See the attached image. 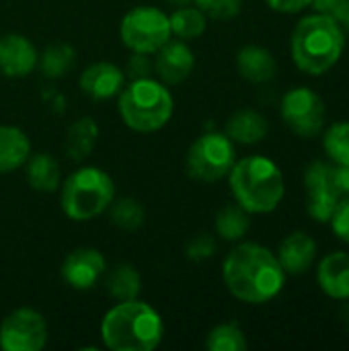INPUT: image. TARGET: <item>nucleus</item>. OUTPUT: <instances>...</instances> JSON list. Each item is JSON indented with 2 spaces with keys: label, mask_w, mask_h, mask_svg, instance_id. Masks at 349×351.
Instances as JSON below:
<instances>
[{
  "label": "nucleus",
  "mask_w": 349,
  "mask_h": 351,
  "mask_svg": "<svg viewBox=\"0 0 349 351\" xmlns=\"http://www.w3.org/2000/svg\"><path fill=\"white\" fill-rule=\"evenodd\" d=\"M222 278L228 292L247 304H265L274 300L286 284V271L278 257L257 243L234 247L224 259Z\"/></svg>",
  "instance_id": "obj_1"
},
{
  "label": "nucleus",
  "mask_w": 349,
  "mask_h": 351,
  "mask_svg": "<svg viewBox=\"0 0 349 351\" xmlns=\"http://www.w3.org/2000/svg\"><path fill=\"white\" fill-rule=\"evenodd\" d=\"M163 335L160 315L136 298L115 304L101 323L103 343L113 351H152L160 346Z\"/></svg>",
  "instance_id": "obj_2"
},
{
  "label": "nucleus",
  "mask_w": 349,
  "mask_h": 351,
  "mask_svg": "<svg viewBox=\"0 0 349 351\" xmlns=\"http://www.w3.org/2000/svg\"><path fill=\"white\" fill-rule=\"evenodd\" d=\"M292 58L296 66L313 76L329 72L341 58L346 39L341 27L327 14L304 16L292 33Z\"/></svg>",
  "instance_id": "obj_3"
},
{
  "label": "nucleus",
  "mask_w": 349,
  "mask_h": 351,
  "mask_svg": "<svg viewBox=\"0 0 349 351\" xmlns=\"http://www.w3.org/2000/svg\"><path fill=\"white\" fill-rule=\"evenodd\" d=\"M230 189L249 214H269L284 197L280 167L265 156H247L230 169Z\"/></svg>",
  "instance_id": "obj_4"
},
{
  "label": "nucleus",
  "mask_w": 349,
  "mask_h": 351,
  "mask_svg": "<svg viewBox=\"0 0 349 351\" xmlns=\"http://www.w3.org/2000/svg\"><path fill=\"white\" fill-rule=\"evenodd\" d=\"M119 115L123 123L140 134H150L165 128L173 115V95L165 82L150 76L132 80L119 93Z\"/></svg>",
  "instance_id": "obj_5"
},
{
  "label": "nucleus",
  "mask_w": 349,
  "mask_h": 351,
  "mask_svg": "<svg viewBox=\"0 0 349 351\" xmlns=\"http://www.w3.org/2000/svg\"><path fill=\"white\" fill-rule=\"evenodd\" d=\"M113 197V179L97 167H82L64 181L60 202L70 220L86 222L103 214L111 206Z\"/></svg>",
  "instance_id": "obj_6"
},
{
  "label": "nucleus",
  "mask_w": 349,
  "mask_h": 351,
  "mask_svg": "<svg viewBox=\"0 0 349 351\" xmlns=\"http://www.w3.org/2000/svg\"><path fill=\"white\" fill-rule=\"evenodd\" d=\"M119 35L132 51L156 53L167 41H171L173 33L167 12L156 6H138L123 16Z\"/></svg>",
  "instance_id": "obj_7"
},
{
  "label": "nucleus",
  "mask_w": 349,
  "mask_h": 351,
  "mask_svg": "<svg viewBox=\"0 0 349 351\" xmlns=\"http://www.w3.org/2000/svg\"><path fill=\"white\" fill-rule=\"evenodd\" d=\"M234 165V146L226 134H204L187 152V173L195 181L214 183L224 179Z\"/></svg>",
  "instance_id": "obj_8"
},
{
  "label": "nucleus",
  "mask_w": 349,
  "mask_h": 351,
  "mask_svg": "<svg viewBox=\"0 0 349 351\" xmlns=\"http://www.w3.org/2000/svg\"><path fill=\"white\" fill-rule=\"evenodd\" d=\"M284 123L302 138H313L321 134L327 117L325 101L311 88L298 86L284 95L282 101Z\"/></svg>",
  "instance_id": "obj_9"
},
{
  "label": "nucleus",
  "mask_w": 349,
  "mask_h": 351,
  "mask_svg": "<svg viewBox=\"0 0 349 351\" xmlns=\"http://www.w3.org/2000/svg\"><path fill=\"white\" fill-rule=\"evenodd\" d=\"M45 343V319L33 308H16L0 325V348L4 351H41Z\"/></svg>",
  "instance_id": "obj_10"
},
{
  "label": "nucleus",
  "mask_w": 349,
  "mask_h": 351,
  "mask_svg": "<svg viewBox=\"0 0 349 351\" xmlns=\"http://www.w3.org/2000/svg\"><path fill=\"white\" fill-rule=\"evenodd\" d=\"M304 185L309 191V214L317 222H329L344 197L335 185V167L327 162H313L304 171Z\"/></svg>",
  "instance_id": "obj_11"
},
{
  "label": "nucleus",
  "mask_w": 349,
  "mask_h": 351,
  "mask_svg": "<svg viewBox=\"0 0 349 351\" xmlns=\"http://www.w3.org/2000/svg\"><path fill=\"white\" fill-rule=\"evenodd\" d=\"M107 269L105 257L97 249H76L62 263V280L74 290H91Z\"/></svg>",
  "instance_id": "obj_12"
},
{
  "label": "nucleus",
  "mask_w": 349,
  "mask_h": 351,
  "mask_svg": "<svg viewBox=\"0 0 349 351\" xmlns=\"http://www.w3.org/2000/svg\"><path fill=\"white\" fill-rule=\"evenodd\" d=\"M37 60V49L25 35L8 33L0 37V74L23 78L33 72Z\"/></svg>",
  "instance_id": "obj_13"
},
{
  "label": "nucleus",
  "mask_w": 349,
  "mask_h": 351,
  "mask_svg": "<svg viewBox=\"0 0 349 351\" xmlns=\"http://www.w3.org/2000/svg\"><path fill=\"white\" fill-rule=\"evenodd\" d=\"M195 66L193 51L183 41H167L156 51L154 70L165 84H181L189 78Z\"/></svg>",
  "instance_id": "obj_14"
},
{
  "label": "nucleus",
  "mask_w": 349,
  "mask_h": 351,
  "mask_svg": "<svg viewBox=\"0 0 349 351\" xmlns=\"http://www.w3.org/2000/svg\"><path fill=\"white\" fill-rule=\"evenodd\" d=\"M125 74L109 62H97L80 74V90L93 101H107L121 93Z\"/></svg>",
  "instance_id": "obj_15"
},
{
  "label": "nucleus",
  "mask_w": 349,
  "mask_h": 351,
  "mask_svg": "<svg viewBox=\"0 0 349 351\" xmlns=\"http://www.w3.org/2000/svg\"><path fill=\"white\" fill-rule=\"evenodd\" d=\"M315 255H317V243L313 241L311 234L298 230L284 239L278 251V261L286 274L300 276L313 265Z\"/></svg>",
  "instance_id": "obj_16"
},
{
  "label": "nucleus",
  "mask_w": 349,
  "mask_h": 351,
  "mask_svg": "<svg viewBox=\"0 0 349 351\" xmlns=\"http://www.w3.org/2000/svg\"><path fill=\"white\" fill-rule=\"evenodd\" d=\"M317 282L327 296L335 300H349V253L337 251L327 255L319 263Z\"/></svg>",
  "instance_id": "obj_17"
},
{
  "label": "nucleus",
  "mask_w": 349,
  "mask_h": 351,
  "mask_svg": "<svg viewBox=\"0 0 349 351\" xmlns=\"http://www.w3.org/2000/svg\"><path fill=\"white\" fill-rule=\"evenodd\" d=\"M237 70L249 82H267L276 76L278 64L269 49L247 45L237 53Z\"/></svg>",
  "instance_id": "obj_18"
},
{
  "label": "nucleus",
  "mask_w": 349,
  "mask_h": 351,
  "mask_svg": "<svg viewBox=\"0 0 349 351\" xmlns=\"http://www.w3.org/2000/svg\"><path fill=\"white\" fill-rule=\"evenodd\" d=\"M29 154L31 142L27 134L14 125H0V175L23 167Z\"/></svg>",
  "instance_id": "obj_19"
},
{
  "label": "nucleus",
  "mask_w": 349,
  "mask_h": 351,
  "mask_svg": "<svg viewBox=\"0 0 349 351\" xmlns=\"http://www.w3.org/2000/svg\"><path fill=\"white\" fill-rule=\"evenodd\" d=\"M226 136L239 144H257L267 136V121L253 109H243L226 121Z\"/></svg>",
  "instance_id": "obj_20"
},
{
  "label": "nucleus",
  "mask_w": 349,
  "mask_h": 351,
  "mask_svg": "<svg viewBox=\"0 0 349 351\" xmlns=\"http://www.w3.org/2000/svg\"><path fill=\"white\" fill-rule=\"evenodd\" d=\"M27 181L35 191L41 193H51L60 187V165L53 156L39 152L31 158H27Z\"/></svg>",
  "instance_id": "obj_21"
},
{
  "label": "nucleus",
  "mask_w": 349,
  "mask_h": 351,
  "mask_svg": "<svg viewBox=\"0 0 349 351\" xmlns=\"http://www.w3.org/2000/svg\"><path fill=\"white\" fill-rule=\"evenodd\" d=\"M97 136H99V128L93 117H82L74 121L66 134V154L72 160L86 158L97 144Z\"/></svg>",
  "instance_id": "obj_22"
},
{
  "label": "nucleus",
  "mask_w": 349,
  "mask_h": 351,
  "mask_svg": "<svg viewBox=\"0 0 349 351\" xmlns=\"http://www.w3.org/2000/svg\"><path fill=\"white\" fill-rule=\"evenodd\" d=\"M251 228L249 212L239 204H228L216 214V232L224 241H241Z\"/></svg>",
  "instance_id": "obj_23"
},
{
  "label": "nucleus",
  "mask_w": 349,
  "mask_h": 351,
  "mask_svg": "<svg viewBox=\"0 0 349 351\" xmlns=\"http://www.w3.org/2000/svg\"><path fill=\"white\" fill-rule=\"evenodd\" d=\"M105 288L109 292L111 298L123 302V300H134L138 298L140 290H142V278L140 274L130 267V265H119L115 267L107 280H105Z\"/></svg>",
  "instance_id": "obj_24"
},
{
  "label": "nucleus",
  "mask_w": 349,
  "mask_h": 351,
  "mask_svg": "<svg viewBox=\"0 0 349 351\" xmlns=\"http://www.w3.org/2000/svg\"><path fill=\"white\" fill-rule=\"evenodd\" d=\"M171 33L179 39H195L206 31V14L197 6H177V10L169 16Z\"/></svg>",
  "instance_id": "obj_25"
},
{
  "label": "nucleus",
  "mask_w": 349,
  "mask_h": 351,
  "mask_svg": "<svg viewBox=\"0 0 349 351\" xmlns=\"http://www.w3.org/2000/svg\"><path fill=\"white\" fill-rule=\"evenodd\" d=\"M74 60H76V53L70 45L53 43L41 53V58L37 62H39L45 78H62L74 66Z\"/></svg>",
  "instance_id": "obj_26"
},
{
  "label": "nucleus",
  "mask_w": 349,
  "mask_h": 351,
  "mask_svg": "<svg viewBox=\"0 0 349 351\" xmlns=\"http://www.w3.org/2000/svg\"><path fill=\"white\" fill-rule=\"evenodd\" d=\"M206 348L210 351H245L247 350V339H245V333L239 325L224 323V325L214 327L208 333Z\"/></svg>",
  "instance_id": "obj_27"
},
{
  "label": "nucleus",
  "mask_w": 349,
  "mask_h": 351,
  "mask_svg": "<svg viewBox=\"0 0 349 351\" xmlns=\"http://www.w3.org/2000/svg\"><path fill=\"white\" fill-rule=\"evenodd\" d=\"M325 152L329 158L339 165V167H349V121H339L333 123L323 138Z\"/></svg>",
  "instance_id": "obj_28"
},
{
  "label": "nucleus",
  "mask_w": 349,
  "mask_h": 351,
  "mask_svg": "<svg viewBox=\"0 0 349 351\" xmlns=\"http://www.w3.org/2000/svg\"><path fill=\"white\" fill-rule=\"evenodd\" d=\"M111 222L121 228V230H136L144 222V208L132 199V197H121L117 202H111Z\"/></svg>",
  "instance_id": "obj_29"
},
{
  "label": "nucleus",
  "mask_w": 349,
  "mask_h": 351,
  "mask_svg": "<svg viewBox=\"0 0 349 351\" xmlns=\"http://www.w3.org/2000/svg\"><path fill=\"white\" fill-rule=\"evenodd\" d=\"M193 4L204 14L218 19V21L234 19L243 8V0H193Z\"/></svg>",
  "instance_id": "obj_30"
},
{
  "label": "nucleus",
  "mask_w": 349,
  "mask_h": 351,
  "mask_svg": "<svg viewBox=\"0 0 349 351\" xmlns=\"http://www.w3.org/2000/svg\"><path fill=\"white\" fill-rule=\"evenodd\" d=\"M331 226H333V232L349 245V195L341 197V202L337 204L333 216H331Z\"/></svg>",
  "instance_id": "obj_31"
},
{
  "label": "nucleus",
  "mask_w": 349,
  "mask_h": 351,
  "mask_svg": "<svg viewBox=\"0 0 349 351\" xmlns=\"http://www.w3.org/2000/svg\"><path fill=\"white\" fill-rule=\"evenodd\" d=\"M214 251H216V243L210 234H200L187 245V257L191 261H206L214 255Z\"/></svg>",
  "instance_id": "obj_32"
},
{
  "label": "nucleus",
  "mask_w": 349,
  "mask_h": 351,
  "mask_svg": "<svg viewBox=\"0 0 349 351\" xmlns=\"http://www.w3.org/2000/svg\"><path fill=\"white\" fill-rule=\"evenodd\" d=\"M152 70V62L148 60V53H138L134 51V56L128 60V76L130 80H138V78H148Z\"/></svg>",
  "instance_id": "obj_33"
},
{
  "label": "nucleus",
  "mask_w": 349,
  "mask_h": 351,
  "mask_svg": "<svg viewBox=\"0 0 349 351\" xmlns=\"http://www.w3.org/2000/svg\"><path fill=\"white\" fill-rule=\"evenodd\" d=\"M267 6L272 10H278V12H300L302 8H306L313 0H265Z\"/></svg>",
  "instance_id": "obj_34"
},
{
  "label": "nucleus",
  "mask_w": 349,
  "mask_h": 351,
  "mask_svg": "<svg viewBox=\"0 0 349 351\" xmlns=\"http://www.w3.org/2000/svg\"><path fill=\"white\" fill-rule=\"evenodd\" d=\"M311 4L315 6L317 12L327 14V16H333L337 12V8L344 4V0H313Z\"/></svg>",
  "instance_id": "obj_35"
},
{
  "label": "nucleus",
  "mask_w": 349,
  "mask_h": 351,
  "mask_svg": "<svg viewBox=\"0 0 349 351\" xmlns=\"http://www.w3.org/2000/svg\"><path fill=\"white\" fill-rule=\"evenodd\" d=\"M335 185H337V189H339V193L344 197L349 195V167L335 165Z\"/></svg>",
  "instance_id": "obj_36"
},
{
  "label": "nucleus",
  "mask_w": 349,
  "mask_h": 351,
  "mask_svg": "<svg viewBox=\"0 0 349 351\" xmlns=\"http://www.w3.org/2000/svg\"><path fill=\"white\" fill-rule=\"evenodd\" d=\"M331 19L341 27V31H348L349 33V0H344V4L337 8V12Z\"/></svg>",
  "instance_id": "obj_37"
},
{
  "label": "nucleus",
  "mask_w": 349,
  "mask_h": 351,
  "mask_svg": "<svg viewBox=\"0 0 349 351\" xmlns=\"http://www.w3.org/2000/svg\"><path fill=\"white\" fill-rule=\"evenodd\" d=\"M167 2H171V4H175V6H187V4H191L193 0H167Z\"/></svg>",
  "instance_id": "obj_38"
},
{
  "label": "nucleus",
  "mask_w": 349,
  "mask_h": 351,
  "mask_svg": "<svg viewBox=\"0 0 349 351\" xmlns=\"http://www.w3.org/2000/svg\"><path fill=\"white\" fill-rule=\"evenodd\" d=\"M344 323H346V327L349 329V302L346 304V308H344Z\"/></svg>",
  "instance_id": "obj_39"
}]
</instances>
